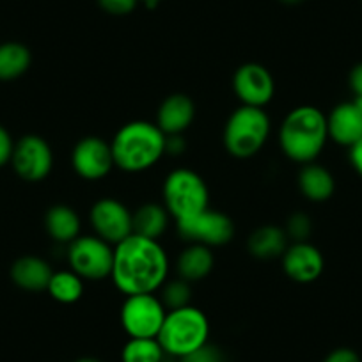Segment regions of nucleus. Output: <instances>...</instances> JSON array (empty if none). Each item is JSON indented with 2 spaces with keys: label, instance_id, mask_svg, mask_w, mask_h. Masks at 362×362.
Returning <instances> with one entry per match:
<instances>
[{
  "label": "nucleus",
  "instance_id": "nucleus-15",
  "mask_svg": "<svg viewBox=\"0 0 362 362\" xmlns=\"http://www.w3.org/2000/svg\"><path fill=\"white\" fill-rule=\"evenodd\" d=\"M194 117H196V103L190 96L176 93V95L167 96L160 105L158 114H156V127L167 137L181 135L187 128H190Z\"/></svg>",
  "mask_w": 362,
  "mask_h": 362
},
{
  "label": "nucleus",
  "instance_id": "nucleus-30",
  "mask_svg": "<svg viewBox=\"0 0 362 362\" xmlns=\"http://www.w3.org/2000/svg\"><path fill=\"white\" fill-rule=\"evenodd\" d=\"M13 149H15V142H13L11 134L0 124V167L11 162Z\"/></svg>",
  "mask_w": 362,
  "mask_h": 362
},
{
  "label": "nucleus",
  "instance_id": "nucleus-31",
  "mask_svg": "<svg viewBox=\"0 0 362 362\" xmlns=\"http://www.w3.org/2000/svg\"><path fill=\"white\" fill-rule=\"evenodd\" d=\"M323 362H361V357L351 348H337V350L330 351Z\"/></svg>",
  "mask_w": 362,
  "mask_h": 362
},
{
  "label": "nucleus",
  "instance_id": "nucleus-17",
  "mask_svg": "<svg viewBox=\"0 0 362 362\" xmlns=\"http://www.w3.org/2000/svg\"><path fill=\"white\" fill-rule=\"evenodd\" d=\"M54 270L37 256H23L11 267V279L18 288L27 291H43L48 288Z\"/></svg>",
  "mask_w": 362,
  "mask_h": 362
},
{
  "label": "nucleus",
  "instance_id": "nucleus-34",
  "mask_svg": "<svg viewBox=\"0 0 362 362\" xmlns=\"http://www.w3.org/2000/svg\"><path fill=\"white\" fill-rule=\"evenodd\" d=\"M75 362H102V361L96 357H82V358H76Z\"/></svg>",
  "mask_w": 362,
  "mask_h": 362
},
{
  "label": "nucleus",
  "instance_id": "nucleus-6",
  "mask_svg": "<svg viewBox=\"0 0 362 362\" xmlns=\"http://www.w3.org/2000/svg\"><path fill=\"white\" fill-rule=\"evenodd\" d=\"M163 206L176 222L210 208V190L197 173L176 169L163 181Z\"/></svg>",
  "mask_w": 362,
  "mask_h": 362
},
{
  "label": "nucleus",
  "instance_id": "nucleus-36",
  "mask_svg": "<svg viewBox=\"0 0 362 362\" xmlns=\"http://www.w3.org/2000/svg\"><path fill=\"white\" fill-rule=\"evenodd\" d=\"M283 2H286V4H297L300 0H283Z\"/></svg>",
  "mask_w": 362,
  "mask_h": 362
},
{
  "label": "nucleus",
  "instance_id": "nucleus-18",
  "mask_svg": "<svg viewBox=\"0 0 362 362\" xmlns=\"http://www.w3.org/2000/svg\"><path fill=\"white\" fill-rule=\"evenodd\" d=\"M298 187L305 199L313 201V203H323L334 196L336 180L329 169L311 162L302 167L300 174H298Z\"/></svg>",
  "mask_w": 362,
  "mask_h": 362
},
{
  "label": "nucleus",
  "instance_id": "nucleus-37",
  "mask_svg": "<svg viewBox=\"0 0 362 362\" xmlns=\"http://www.w3.org/2000/svg\"><path fill=\"white\" fill-rule=\"evenodd\" d=\"M162 362H174V361H162Z\"/></svg>",
  "mask_w": 362,
  "mask_h": 362
},
{
  "label": "nucleus",
  "instance_id": "nucleus-7",
  "mask_svg": "<svg viewBox=\"0 0 362 362\" xmlns=\"http://www.w3.org/2000/svg\"><path fill=\"white\" fill-rule=\"evenodd\" d=\"M69 267L82 279L102 281L112 274L114 245L100 236H78L69 243Z\"/></svg>",
  "mask_w": 362,
  "mask_h": 362
},
{
  "label": "nucleus",
  "instance_id": "nucleus-27",
  "mask_svg": "<svg viewBox=\"0 0 362 362\" xmlns=\"http://www.w3.org/2000/svg\"><path fill=\"white\" fill-rule=\"evenodd\" d=\"M311 218L305 214H295L291 215L288 221L286 235L291 236L295 242H308L309 235H311Z\"/></svg>",
  "mask_w": 362,
  "mask_h": 362
},
{
  "label": "nucleus",
  "instance_id": "nucleus-9",
  "mask_svg": "<svg viewBox=\"0 0 362 362\" xmlns=\"http://www.w3.org/2000/svg\"><path fill=\"white\" fill-rule=\"evenodd\" d=\"M177 233L190 243H199L206 247L226 245L235 236V224L228 215L215 210H204L194 217L176 222Z\"/></svg>",
  "mask_w": 362,
  "mask_h": 362
},
{
  "label": "nucleus",
  "instance_id": "nucleus-20",
  "mask_svg": "<svg viewBox=\"0 0 362 362\" xmlns=\"http://www.w3.org/2000/svg\"><path fill=\"white\" fill-rule=\"evenodd\" d=\"M249 252L257 259H276L288 249V235L277 226H261L249 236Z\"/></svg>",
  "mask_w": 362,
  "mask_h": 362
},
{
  "label": "nucleus",
  "instance_id": "nucleus-22",
  "mask_svg": "<svg viewBox=\"0 0 362 362\" xmlns=\"http://www.w3.org/2000/svg\"><path fill=\"white\" fill-rule=\"evenodd\" d=\"M169 224V211L165 206L146 203L134 211V235L158 240Z\"/></svg>",
  "mask_w": 362,
  "mask_h": 362
},
{
  "label": "nucleus",
  "instance_id": "nucleus-14",
  "mask_svg": "<svg viewBox=\"0 0 362 362\" xmlns=\"http://www.w3.org/2000/svg\"><path fill=\"white\" fill-rule=\"evenodd\" d=\"M284 274L300 284L315 283L323 274L325 259L318 247L309 242H295L283 254Z\"/></svg>",
  "mask_w": 362,
  "mask_h": 362
},
{
  "label": "nucleus",
  "instance_id": "nucleus-29",
  "mask_svg": "<svg viewBox=\"0 0 362 362\" xmlns=\"http://www.w3.org/2000/svg\"><path fill=\"white\" fill-rule=\"evenodd\" d=\"M98 4L109 15L124 16L137 8L139 0H98Z\"/></svg>",
  "mask_w": 362,
  "mask_h": 362
},
{
  "label": "nucleus",
  "instance_id": "nucleus-11",
  "mask_svg": "<svg viewBox=\"0 0 362 362\" xmlns=\"http://www.w3.org/2000/svg\"><path fill=\"white\" fill-rule=\"evenodd\" d=\"M89 221L96 236L110 245H117L134 235V214L117 199L105 197L96 201L89 211Z\"/></svg>",
  "mask_w": 362,
  "mask_h": 362
},
{
  "label": "nucleus",
  "instance_id": "nucleus-13",
  "mask_svg": "<svg viewBox=\"0 0 362 362\" xmlns=\"http://www.w3.org/2000/svg\"><path fill=\"white\" fill-rule=\"evenodd\" d=\"M71 163L75 173L89 181L103 180L116 167L110 144L95 135L76 142L71 153Z\"/></svg>",
  "mask_w": 362,
  "mask_h": 362
},
{
  "label": "nucleus",
  "instance_id": "nucleus-35",
  "mask_svg": "<svg viewBox=\"0 0 362 362\" xmlns=\"http://www.w3.org/2000/svg\"><path fill=\"white\" fill-rule=\"evenodd\" d=\"M139 2H144V4L148 6H156L158 2H162V0H139Z\"/></svg>",
  "mask_w": 362,
  "mask_h": 362
},
{
  "label": "nucleus",
  "instance_id": "nucleus-21",
  "mask_svg": "<svg viewBox=\"0 0 362 362\" xmlns=\"http://www.w3.org/2000/svg\"><path fill=\"white\" fill-rule=\"evenodd\" d=\"M45 228L48 235L59 243H71L80 236V222L78 214L68 204H55L47 211L45 217Z\"/></svg>",
  "mask_w": 362,
  "mask_h": 362
},
{
  "label": "nucleus",
  "instance_id": "nucleus-4",
  "mask_svg": "<svg viewBox=\"0 0 362 362\" xmlns=\"http://www.w3.org/2000/svg\"><path fill=\"white\" fill-rule=\"evenodd\" d=\"M210 322L201 309L194 305L167 311L163 325L158 332V343L163 351L173 357H185L208 343Z\"/></svg>",
  "mask_w": 362,
  "mask_h": 362
},
{
  "label": "nucleus",
  "instance_id": "nucleus-2",
  "mask_svg": "<svg viewBox=\"0 0 362 362\" xmlns=\"http://www.w3.org/2000/svg\"><path fill=\"white\" fill-rule=\"evenodd\" d=\"M165 146L167 135L149 121L123 124L110 142L114 163L124 173L148 170L162 158Z\"/></svg>",
  "mask_w": 362,
  "mask_h": 362
},
{
  "label": "nucleus",
  "instance_id": "nucleus-16",
  "mask_svg": "<svg viewBox=\"0 0 362 362\" xmlns=\"http://www.w3.org/2000/svg\"><path fill=\"white\" fill-rule=\"evenodd\" d=\"M329 139L336 144L351 148L362 139V112L354 102L339 103L327 116Z\"/></svg>",
  "mask_w": 362,
  "mask_h": 362
},
{
  "label": "nucleus",
  "instance_id": "nucleus-25",
  "mask_svg": "<svg viewBox=\"0 0 362 362\" xmlns=\"http://www.w3.org/2000/svg\"><path fill=\"white\" fill-rule=\"evenodd\" d=\"M163 348L156 337H130L121 351L123 362H162Z\"/></svg>",
  "mask_w": 362,
  "mask_h": 362
},
{
  "label": "nucleus",
  "instance_id": "nucleus-19",
  "mask_svg": "<svg viewBox=\"0 0 362 362\" xmlns=\"http://www.w3.org/2000/svg\"><path fill=\"white\" fill-rule=\"evenodd\" d=\"M214 264L215 257L210 247L190 243L177 257L176 268L181 279L189 281V283H197V281H203L204 277L210 276Z\"/></svg>",
  "mask_w": 362,
  "mask_h": 362
},
{
  "label": "nucleus",
  "instance_id": "nucleus-23",
  "mask_svg": "<svg viewBox=\"0 0 362 362\" xmlns=\"http://www.w3.org/2000/svg\"><path fill=\"white\" fill-rule=\"evenodd\" d=\"M30 62H33V55L25 45L16 43V41L0 45V80L2 82L20 78L30 68Z\"/></svg>",
  "mask_w": 362,
  "mask_h": 362
},
{
  "label": "nucleus",
  "instance_id": "nucleus-26",
  "mask_svg": "<svg viewBox=\"0 0 362 362\" xmlns=\"http://www.w3.org/2000/svg\"><path fill=\"white\" fill-rule=\"evenodd\" d=\"M162 295H160V300H162L163 308L167 311H174V309H181L190 305V297H192V290H190V283L185 279H174L169 283L162 284Z\"/></svg>",
  "mask_w": 362,
  "mask_h": 362
},
{
  "label": "nucleus",
  "instance_id": "nucleus-33",
  "mask_svg": "<svg viewBox=\"0 0 362 362\" xmlns=\"http://www.w3.org/2000/svg\"><path fill=\"white\" fill-rule=\"evenodd\" d=\"M350 162L354 169L357 170L358 176L362 177V139L350 148Z\"/></svg>",
  "mask_w": 362,
  "mask_h": 362
},
{
  "label": "nucleus",
  "instance_id": "nucleus-8",
  "mask_svg": "<svg viewBox=\"0 0 362 362\" xmlns=\"http://www.w3.org/2000/svg\"><path fill=\"white\" fill-rule=\"evenodd\" d=\"M167 309L153 293L128 295L121 305V325L130 337H158Z\"/></svg>",
  "mask_w": 362,
  "mask_h": 362
},
{
  "label": "nucleus",
  "instance_id": "nucleus-32",
  "mask_svg": "<svg viewBox=\"0 0 362 362\" xmlns=\"http://www.w3.org/2000/svg\"><path fill=\"white\" fill-rule=\"evenodd\" d=\"M350 87L355 96H362V62L355 66L350 73Z\"/></svg>",
  "mask_w": 362,
  "mask_h": 362
},
{
  "label": "nucleus",
  "instance_id": "nucleus-5",
  "mask_svg": "<svg viewBox=\"0 0 362 362\" xmlns=\"http://www.w3.org/2000/svg\"><path fill=\"white\" fill-rule=\"evenodd\" d=\"M270 117L263 109L242 105L229 116L224 128V146L235 158H250L267 142Z\"/></svg>",
  "mask_w": 362,
  "mask_h": 362
},
{
  "label": "nucleus",
  "instance_id": "nucleus-28",
  "mask_svg": "<svg viewBox=\"0 0 362 362\" xmlns=\"http://www.w3.org/2000/svg\"><path fill=\"white\" fill-rule=\"evenodd\" d=\"M180 362H224L221 350L214 344H203L201 348L194 350L192 354L181 357Z\"/></svg>",
  "mask_w": 362,
  "mask_h": 362
},
{
  "label": "nucleus",
  "instance_id": "nucleus-1",
  "mask_svg": "<svg viewBox=\"0 0 362 362\" xmlns=\"http://www.w3.org/2000/svg\"><path fill=\"white\" fill-rule=\"evenodd\" d=\"M169 274V257L158 240L130 235L114 245L112 277L121 293H155Z\"/></svg>",
  "mask_w": 362,
  "mask_h": 362
},
{
  "label": "nucleus",
  "instance_id": "nucleus-3",
  "mask_svg": "<svg viewBox=\"0 0 362 362\" xmlns=\"http://www.w3.org/2000/svg\"><path fill=\"white\" fill-rule=\"evenodd\" d=\"M329 141L327 116L313 105H302L284 117L279 144L284 155L297 163H311Z\"/></svg>",
  "mask_w": 362,
  "mask_h": 362
},
{
  "label": "nucleus",
  "instance_id": "nucleus-10",
  "mask_svg": "<svg viewBox=\"0 0 362 362\" xmlns=\"http://www.w3.org/2000/svg\"><path fill=\"white\" fill-rule=\"evenodd\" d=\"M11 163L15 173L23 181L36 183L52 173L54 151L50 144L40 135H25L18 142H15Z\"/></svg>",
  "mask_w": 362,
  "mask_h": 362
},
{
  "label": "nucleus",
  "instance_id": "nucleus-24",
  "mask_svg": "<svg viewBox=\"0 0 362 362\" xmlns=\"http://www.w3.org/2000/svg\"><path fill=\"white\" fill-rule=\"evenodd\" d=\"M47 291L59 304H75L83 295V279L73 270L54 272Z\"/></svg>",
  "mask_w": 362,
  "mask_h": 362
},
{
  "label": "nucleus",
  "instance_id": "nucleus-12",
  "mask_svg": "<svg viewBox=\"0 0 362 362\" xmlns=\"http://www.w3.org/2000/svg\"><path fill=\"white\" fill-rule=\"evenodd\" d=\"M233 90L243 105L263 109L274 98L276 82H274L272 73L263 64L247 62L235 71Z\"/></svg>",
  "mask_w": 362,
  "mask_h": 362
}]
</instances>
